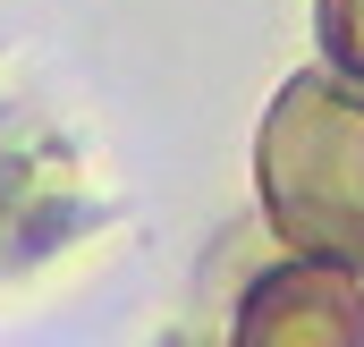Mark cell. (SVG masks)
Returning a JSON list of instances; mask_svg holds the SVG:
<instances>
[{
    "instance_id": "3957f363",
    "label": "cell",
    "mask_w": 364,
    "mask_h": 347,
    "mask_svg": "<svg viewBox=\"0 0 364 347\" xmlns=\"http://www.w3.org/2000/svg\"><path fill=\"white\" fill-rule=\"evenodd\" d=\"M322 43H331V60L364 85V0H322Z\"/></svg>"
},
{
    "instance_id": "6da1fadb",
    "label": "cell",
    "mask_w": 364,
    "mask_h": 347,
    "mask_svg": "<svg viewBox=\"0 0 364 347\" xmlns=\"http://www.w3.org/2000/svg\"><path fill=\"white\" fill-rule=\"evenodd\" d=\"M263 186L279 229L322 262L364 255V93L296 77L263 127Z\"/></svg>"
},
{
    "instance_id": "7a4b0ae2",
    "label": "cell",
    "mask_w": 364,
    "mask_h": 347,
    "mask_svg": "<svg viewBox=\"0 0 364 347\" xmlns=\"http://www.w3.org/2000/svg\"><path fill=\"white\" fill-rule=\"evenodd\" d=\"M237 347H364V297L348 262H305L255 288Z\"/></svg>"
}]
</instances>
